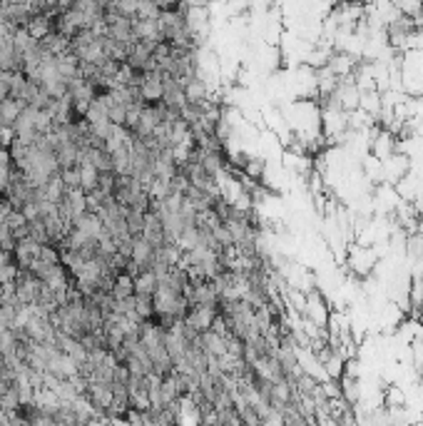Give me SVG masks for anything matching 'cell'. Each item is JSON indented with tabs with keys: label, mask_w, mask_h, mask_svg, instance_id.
Here are the masks:
<instances>
[{
	"label": "cell",
	"mask_w": 423,
	"mask_h": 426,
	"mask_svg": "<svg viewBox=\"0 0 423 426\" xmlns=\"http://www.w3.org/2000/svg\"><path fill=\"white\" fill-rule=\"evenodd\" d=\"M25 107H28V103H23V100H15V98L3 100V103H0V127L13 130L20 118V112L25 110Z\"/></svg>",
	"instance_id": "6da1fadb"
},
{
	"label": "cell",
	"mask_w": 423,
	"mask_h": 426,
	"mask_svg": "<svg viewBox=\"0 0 423 426\" xmlns=\"http://www.w3.org/2000/svg\"><path fill=\"white\" fill-rule=\"evenodd\" d=\"M369 155H373L378 162H386L391 155H396V138H393L391 132L381 130V135H378L371 142V147H369Z\"/></svg>",
	"instance_id": "7a4b0ae2"
},
{
	"label": "cell",
	"mask_w": 423,
	"mask_h": 426,
	"mask_svg": "<svg viewBox=\"0 0 423 426\" xmlns=\"http://www.w3.org/2000/svg\"><path fill=\"white\" fill-rule=\"evenodd\" d=\"M409 304H411V319L416 321L423 312V275H413L409 282Z\"/></svg>",
	"instance_id": "3957f363"
},
{
	"label": "cell",
	"mask_w": 423,
	"mask_h": 426,
	"mask_svg": "<svg viewBox=\"0 0 423 426\" xmlns=\"http://www.w3.org/2000/svg\"><path fill=\"white\" fill-rule=\"evenodd\" d=\"M157 287H160V279H157L155 272H140L135 277V297H155Z\"/></svg>",
	"instance_id": "277c9868"
},
{
	"label": "cell",
	"mask_w": 423,
	"mask_h": 426,
	"mask_svg": "<svg viewBox=\"0 0 423 426\" xmlns=\"http://www.w3.org/2000/svg\"><path fill=\"white\" fill-rule=\"evenodd\" d=\"M358 110L366 112V115H371L373 120H378V115H381V95H378L376 90L361 92V98H358Z\"/></svg>",
	"instance_id": "5b68a950"
},
{
	"label": "cell",
	"mask_w": 423,
	"mask_h": 426,
	"mask_svg": "<svg viewBox=\"0 0 423 426\" xmlns=\"http://www.w3.org/2000/svg\"><path fill=\"white\" fill-rule=\"evenodd\" d=\"M386 404H389V409H401L404 407V394H401V389L391 387L389 392H386Z\"/></svg>",
	"instance_id": "8992f818"
}]
</instances>
